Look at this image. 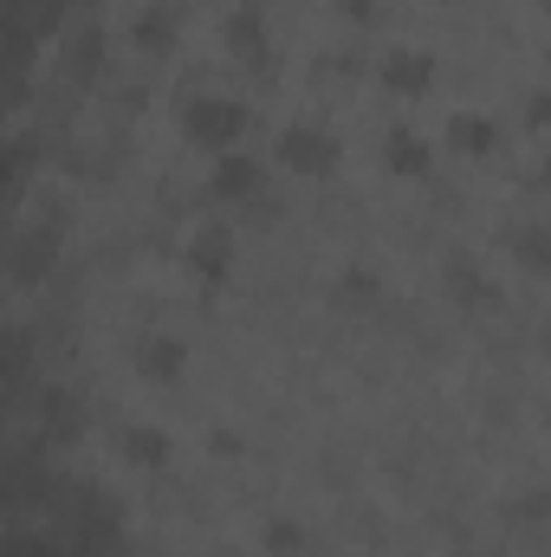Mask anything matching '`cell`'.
Here are the masks:
<instances>
[{
  "instance_id": "4",
  "label": "cell",
  "mask_w": 551,
  "mask_h": 557,
  "mask_svg": "<svg viewBox=\"0 0 551 557\" xmlns=\"http://www.w3.org/2000/svg\"><path fill=\"white\" fill-rule=\"evenodd\" d=\"M383 85L403 91V98H409V91H428V85H434V59L415 52V46H396V52L383 59Z\"/></svg>"
},
{
  "instance_id": "7",
  "label": "cell",
  "mask_w": 551,
  "mask_h": 557,
  "mask_svg": "<svg viewBox=\"0 0 551 557\" xmlns=\"http://www.w3.org/2000/svg\"><path fill=\"white\" fill-rule=\"evenodd\" d=\"M182 363H188V350H182L175 337H143L137 344V370L149 376V383H175Z\"/></svg>"
},
{
  "instance_id": "17",
  "label": "cell",
  "mask_w": 551,
  "mask_h": 557,
  "mask_svg": "<svg viewBox=\"0 0 551 557\" xmlns=\"http://www.w3.org/2000/svg\"><path fill=\"white\" fill-rule=\"evenodd\" d=\"M526 131H551V98H546V91H532V98H526Z\"/></svg>"
},
{
  "instance_id": "9",
  "label": "cell",
  "mask_w": 551,
  "mask_h": 557,
  "mask_svg": "<svg viewBox=\"0 0 551 557\" xmlns=\"http://www.w3.org/2000/svg\"><path fill=\"white\" fill-rule=\"evenodd\" d=\"M448 298H454V305H493L500 285L480 273L474 260H448Z\"/></svg>"
},
{
  "instance_id": "8",
  "label": "cell",
  "mask_w": 551,
  "mask_h": 557,
  "mask_svg": "<svg viewBox=\"0 0 551 557\" xmlns=\"http://www.w3.org/2000/svg\"><path fill=\"white\" fill-rule=\"evenodd\" d=\"M228 46H234L241 59H260V52H267V13H260L254 0H241V7L228 13Z\"/></svg>"
},
{
  "instance_id": "1",
  "label": "cell",
  "mask_w": 551,
  "mask_h": 557,
  "mask_svg": "<svg viewBox=\"0 0 551 557\" xmlns=\"http://www.w3.org/2000/svg\"><path fill=\"white\" fill-rule=\"evenodd\" d=\"M182 131H188V143L228 149V143L247 131V104H234V98H188L182 104Z\"/></svg>"
},
{
  "instance_id": "16",
  "label": "cell",
  "mask_w": 551,
  "mask_h": 557,
  "mask_svg": "<svg viewBox=\"0 0 551 557\" xmlns=\"http://www.w3.org/2000/svg\"><path fill=\"white\" fill-rule=\"evenodd\" d=\"M344 298H377V273L370 267H344Z\"/></svg>"
},
{
  "instance_id": "2",
  "label": "cell",
  "mask_w": 551,
  "mask_h": 557,
  "mask_svg": "<svg viewBox=\"0 0 551 557\" xmlns=\"http://www.w3.org/2000/svg\"><path fill=\"white\" fill-rule=\"evenodd\" d=\"M279 162L298 169V175H331L338 169V137L318 131V124H285L279 131Z\"/></svg>"
},
{
  "instance_id": "18",
  "label": "cell",
  "mask_w": 551,
  "mask_h": 557,
  "mask_svg": "<svg viewBox=\"0 0 551 557\" xmlns=\"http://www.w3.org/2000/svg\"><path fill=\"white\" fill-rule=\"evenodd\" d=\"M338 13H344L351 26H370V20H377V0H338Z\"/></svg>"
},
{
  "instance_id": "6",
  "label": "cell",
  "mask_w": 551,
  "mask_h": 557,
  "mask_svg": "<svg viewBox=\"0 0 551 557\" xmlns=\"http://www.w3.org/2000/svg\"><path fill=\"white\" fill-rule=\"evenodd\" d=\"M228 253H234L228 227H201V234L188 240V267L208 278V285H215V278H228Z\"/></svg>"
},
{
  "instance_id": "3",
  "label": "cell",
  "mask_w": 551,
  "mask_h": 557,
  "mask_svg": "<svg viewBox=\"0 0 551 557\" xmlns=\"http://www.w3.org/2000/svg\"><path fill=\"white\" fill-rule=\"evenodd\" d=\"M383 162H390V175H409V182H421V175L434 169V149L415 137L409 124H396V131L383 137Z\"/></svg>"
},
{
  "instance_id": "13",
  "label": "cell",
  "mask_w": 551,
  "mask_h": 557,
  "mask_svg": "<svg viewBox=\"0 0 551 557\" xmlns=\"http://www.w3.org/2000/svg\"><path fill=\"white\" fill-rule=\"evenodd\" d=\"M137 39L143 46H169V39H175V7H169V0H162V7H143Z\"/></svg>"
},
{
  "instance_id": "19",
  "label": "cell",
  "mask_w": 551,
  "mask_h": 557,
  "mask_svg": "<svg viewBox=\"0 0 551 557\" xmlns=\"http://www.w3.org/2000/svg\"><path fill=\"white\" fill-rule=\"evenodd\" d=\"M532 182H539V188H551V156L539 162V169H532Z\"/></svg>"
},
{
  "instance_id": "20",
  "label": "cell",
  "mask_w": 551,
  "mask_h": 557,
  "mask_svg": "<svg viewBox=\"0 0 551 557\" xmlns=\"http://www.w3.org/2000/svg\"><path fill=\"white\" fill-rule=\"evenodd\" d=\"M546 13H551V0H546Z\"/></svg>"
},
{
  "instance_id": "5",
  "label": "cell",
  "mask_w": 551,
  "mask_h": 557,
  "mask_svg": "<svg viewBox=\"0 0 551 557\" xmlns=\"http://www.w3.org/2000/svg\"><path fill=\"white\" fill-rule=\"evenodd\" d=\"M448 143H454L461 156H487V149L500 143V124H493L487 111H454V117H448Z\"/></svg>"
},
{
  "instance_id": "11",
  "label": "cell",
  "mask_w": 551,
  "mask_h": 557,
  "mask_svg": "<svg viewBox=\"0 0 551 557\" xmlns=\"http://www.w3.org/2000/svg\"><path fill=\"white\" fill-rule=\"evenodd\" d=\"M254 188H260V162H247V156H221V169H215V195L241 201V195H254Z\"/></svg>"
},
{
  "instance_id": "10",
  "label": "cell",
  "mask_w": 551,
  "mask_h": 557,
  "mask_svg": "<svg viewBox=\"0 0 551 557\" xmlns=\"http://www.w3.org/2000/svg\"><path fill=\"white\" fill-rule=\"evenodd\" d=\"M506 247H513V260L526 273L551 278V227H519V234H506Z\"/></svg>"
},
{
  "instance_id": "12",
  "label": "cell",
  "mask_w": 551,
  "mask_h": 557,
  "mask_svg": "<svg viewBox=\"0 0 551 557\" xmlns=\"http://www.w3.org/2000/svg\"><path fill=\"white\" fill-rule=\"evenodd\" d=\"M124 454H131L137 467H162V460H169V441H162L156 428H124Z\"/></svg>"
},
{
  "instance_id": "15",
  "label": "cell",
  "mask_w": 551,
  "mask_h": 557,
  "mask_svg": "<svg viewBox=\"0 0 551 557\" xmlns=\"http://www.w3.org/2000/svg\"><path fill=\"white\" fill-rule=\"evenodd\" d=\"M298 539H305V532H298L292 519H273V525H267V552H279V557L298 552Z\"/></svg>"
},
{
  "instance_id": "14",
  "label": "cell",
  "mask_w": 551,
  "mask_h": 557,
  "mask_svg": "<svg viewBox=\"0 0 551 557\" xmlns=\"http://www.w3.org/2000/svg\"><path fill=\"white\" fill-rule=\"evenodd\" d=\"M506 519H526V525L551 519V493H526V499H506Z\"/></svg>"
}]
</instances>
